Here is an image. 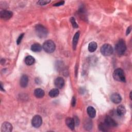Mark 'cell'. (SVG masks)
Wrapping results in <instances>:
<instances>
[{"instance_id":"20","label":"cell","mask_w":132,"mask_h":132,"mask_svg":"<svg viewBox=\"0 0 132 132\" xmlns=\"http://www.w3.org/2000/svg\"><path fill=\"white\" fill-rule=\"evenodd\" d=\"M31 50L35 52H40L42 50L41 45L39 43H34L31 46Z\"/></svg>"},{"instance_id":"28","label":"cell","mask_w":132,"mask_h":132,"mask_svg":"<svg viewBox=\"0 0 132 132\" xmlns=\"http://www.w3.org/2000/svg\"><path fill=\"white\" fill-rule=\"evenodd\" d=\"M74 120L75 122V124L76 125H78L79 124V119L77 117H75L74 118Z\"/></svg>"},{"instance_id":"14","label":"cell","mask_w":132,"mask_h":132,"mask_svg":"<svg viewBox=\"0 0 132 132\" xmlns=\"http://www.w3.org/2000/svg\"><path fill=\"white\" fill-rule=\"evenodd\" d=\"M87 112L89 117L91 118H93L96 116V111L92 106H89L87 108Z\"/></svg>"},{"instance_id":"16","label":"cell","mask_w":132,"mask_h":132,"mask_svg":"<svg viewBox=\"0 0 132 132\" xmlns=\"http://www.w3.org/2000/svg\"><path fill=\"white\" fill-rule=\"evenodd\" d=\"M80 32H77L76 33V34L74 35L73 39V50H75L76 48V46L78 43L79 37H80Z\"/></svg>"},{"instance_id":"27","label":"cell","mask_w":132,"mask_h":132,"mask_svg":"<svg viewBox=\"0 0 132 132\" xmlns=\"http://www.w3.org/2000/svg\"><path fill=\"white\" fill-rule=\"evenodd\" d=\"M76 104V99L75 97H73L72 100V102H71V104H72V106L73 107H74L75 105Z\"/></svg>"},{"instance_id":"4","label":"cell","mask_w":132,"mask_h":132,"mask_svg":"<svg viewBox=\"0 0 132 132\" xmlns=\"http://www.w3.org/2000/svg\"><path fill=\"white\" fill-rule=\"evenodd\" d=\"M115 49L117 53L119 55H123L126 50V46L124 41L122 39L120 40L116 44Z\"/></svg>"},{"instance_id":"10","label":"cell","mask_w":132,"mask_h":132,"mask_svg":"<svg viewBox=\"0 0 132 132\" xmlns=\"http://www.w3.org/2000/svg\"><path fill=\"white\" fill-rule=\"evenodd\" d=\"M29 83V77L27 75H23L21 76L20 81V84L21 87L22 88H25L27 87Z\"/></svg>"},{"instance_id":"22","label":"cell","mask_w":132,"mask_h":132,"mask_svg":"<svg viewBox=\"0 0 132 132\" xmlns=\"http://www.w3.org/2000/svg\"><path fill=\"white\" fill-rule=\"evenodd\" d=\"M109 127L105 123H101L99 126V128L102 131H107Z\"/></svg>"},{"instance_id":"1","label":"cell","mask_w":132,"mask_h":132,"mask_svg":"<svg viewBox=\"0 0 132 132\" xmlns=\"http://www.w3.org/2000/svg\"><path fill=\"white\" fill-rule=\"evenodd\" d=\"M42 47L44 51L47 53H52L54 52L56 49L55 43L51 40H49L44 42L42 45Z\"/></svg>"},{"instance_id":"8","label":"cell","mask_w":132,"mask_h":132,"mask_svg":"<svg viewBox=\"0 0 132 132\" xmlns=\"http://www.w3.org/2000/svg\"><path fill=\"white\" fill-rule=\"evenodd\" d=\"M13 130V126L9 122H4L1 126V130L2 132H10Z\"/></svg>"},{"instance_id":"31","label":"cell","mask_w":132,"mask_h":132,"mask_svg":"<svg viewBox=\"0 0 132 132\" xmlns=\"http://www.w3.org/2000/svg\"><path fill=\"white\" fill-rule=\"evenodd\" d=\"M129 95H130V100H131V92H130Z\"/></svg>"},{"instance_id":"25","label":"cell","mask_w":132,"mask_h":132,"mask_svg":"<svg viewBox=\"0 0 132 132\" xmlns=\"http://www.w3.org/2000/svg\"><path fill=\"white\" fill-rule=\"evenodd\" d=\"M24 34H22L20 35V36L18 37V39H17V44L19 45V44L21 43V41H22V39H23V37H24Z\"/></svg>"},{"instance_id":"9","label":"cell","mask_w":132,"mask_h":132,"mask_svg":"<svg viewBox=\"0 0 132 132\" xmlns=\"http://www.w3.org/2000/svg\"><path fill=\"white\" fill-rule=\"evenodd\" d=\"M104 123L106 124L109 127H115L117 125V122L111 117L106 116L105 119Z\"/></svg>"},{"instance_id":"13","label":"cell","mask_w":132,"mask_h":132,"mask_svg":"<svg viewBox=\"0 0 132 132\" xmlns=\"http://www.w3.org/2000/svg\"><path fill=\"white\" fill-rule=\"evenodd\" d=\"M66 123L68 127L71 130H73L74 129L75 124V122L73 118L68 117L66 119Z\"/></svg>"},{"instance_id":"5","label":"cell","mask_w":132,"mask_h":132,"mask_svg":"<svg viewBox=\"0 0 132 132\" xmlns=\"http://www.w3.org/2000/svg\"><path fill=\"white\" fill-rule=\"evenodd\" d=\"M114 52L113 47L109 44H105L101 47V52L103 55L107 56L111 55Z\"/></svg>"},{"instance_id":"18","label":"cell","mask_w":132,"mask_h":132,"mask_svg":"<svg viewBox=\"0 0 132 132\" xmlns=\"http://www.w3.org/2000/svg\"><path fill=\"white\" fill-rule=\"evenodd\" d=\"M117 113L119 116H124L126 113L125 108L124 107V106H123V105H120L117 109Z\"/></svg>"},{"instance_id":"23","label":"cell","mask_w":132,"mask_h":132,"mask_svg":"<svg viewBox=\"0 0 132 132\" xmlns=\"http://www.w3.org/2000/svg\"><path fill=\"white\" fill-rule=\"evenodd\" d=\"M70 22H71V24H72V26H73V27L74 28L77 29V28H78V26L77 23L76 22V21H75V19L74 18L71 17V18H70Z\"/></svg>"},{"instance_id":"30","label":"cell","mask_w":132,"mask_h":132,"mask_svg":"<svg viewBox=\"0 0 132 132\" xmlns=\"http://www.w3.org/2000/svg\"><path fill=\"white\" fill-rule=\"evenodd\" d=\"M1 90L3 91H4L5 90L3 89V84L2 83H1Z\"/></svg>"},{"instance_id":"21","label":"cell","mask_w":132,"mask_h":132,"mask_svg":"<svg viewBox=\"0 0 132 132\" xmlns=\"http://www.w3.org/2000/svg\"><path fill=\"white\" fill-rule=\"evenodd\" d=\"M98 47L97 43L95 42H91L88 45V50L90 52H94L96 51Z\"/></svg>"},{"instance_id":"24","label":"cell","mask_w":132,"mask_h":132,"mask_svg":"<svg viewBox=\"0 0 132 132\" xmlns=\"http://www.w3.org/2000/svg\"><path fill=\"white\" fill-rule=\"evenodd\" d=\"M50 1H47V0H40L37 2V4L40 5H45L50 3Z\"/></svg>"},{"instance_id":"6","label":"cell","mask_w":132,"mask_h":132,"mask_svg":"<svg viewBox=\"0 0 132 132\" xmlns=\"http://www.w3.org/2000/svg\"><path fill=\"white\" fill-rule=\"evenodd\" d=\"M42 123V119L41 117L39 115H35L32 119V125L36 128L39 127L41 125Z\"/></svg>"},{"instance_id":"3","label":"cell","mask_w":132,"mask_h":132,"mask_svg":"<svg viewBox=\"0 0 132 132\" xmlns=\"http://www.w3.org/2000/svg\"><path fill=\"white\" fill-rule=\"evenodd\" d=\"M35 30L37 36L40 38H44L47 35L48 31L47 29L42 25H36L35 26Z\"/></svg>"},{"instance_id":"12","label":"cell","mask_w":132,"mask_h":132,"mask_svg":"<svg viewBox=\"0 0 132 132\" xmlns=\"http://www.w3.org/2000/svg\"><path fill=\"white\" fill-rule=\"evenodd\" d=\"M111 101L115 104H119L122 101V98L120 95L117 93H113L111 97Z\"/></svg>"},{"instance_id":"15","label":"cell","mask_w":132,"mask_h":132,"mask_svg":"<svg viewBox=\"0 0 132 132\" xmlns=\"http://www.w3.org/2000/svg\"><path fill=\"white\" fill-rule=\"evenodd\" d=\"M34 95L37 98H42L44 95V92L42 89L37 88L34 91Z\"/></svg>"},{"instance_id":"11","label":"cell","mask_w":132,"mask_h":132,"mask_svg":"<svg viewBox=\"0 0 132 132\" xmlns=\"http://www.w3.org/2000/svg\"><path fill=\"white\" fill-rule=\"evenodd\" d=\"M54 84L57 88L62 89L65 85V81L62 77H58L55 79Z\"/></svg>"},{"instance_id":"29","label":"cell","mask_w":132,"mask_h":132,"mask_svg":"<svg viewBox=\"0 0 132 132\" xmlns=\"http://www.w3.org/2000/svg\"><path fill=\"white\" fill-rule=\"evenodd\" d=\"M130 31H131V26H129V27L127 29V30H126V35H128L129 34V33H130Z\"/></svg>"},{"instance_id":"26","label":"cell","mask_w":132,"mask_h":132,"mask_svg":"<svg viewBox=\"0 0 132 132\" xmlns=\"http://www.w3.org/2000/svg\"><path fill=\"white\" fill-rule=\"evenodd\" d=\"M64 3H65V1H61L60 2H58V3H57L55 4L54 5V6H59L64 5Z\"/></svg>"},{"instance_id":"7","label":"cell","mask_w":132,"mask_h":132,"mask_svg":"<svg viewBox=\"0 0 132 132\" xmlns=\"http://www.w3.org/2000/svg\"><path fill=\"white\" fill-rule=\"evenodd\" d=\"M13 15V13L9 10H4L1 11L0 13V17L1 18L5 20H9L10 18L12 17Z\"/></svg>"},{"instance_id":"2","label":"cell","mask_w":132,"mask_h":132,"mask_svg":"<svg viewBox=\"0 0 132 132\" xmlns=\"http://www.w3.org/2000/svg\"><path fill=\"white\" fill-rule=\"evenodd\" d=\"M113 77L115 80L121 82H125V77L123 70L121 68H118L116 69L113 73Z\"/></svg>"},{"instance_id":"17","label":"cell","mask_w":132,"mask_h":132,"mask_svg":"<svg viewBox=\"0 0 132 132\" xmlns=\"http://www.w3.org/2000/svg\"><path fill=\"white\" fill-rule=\"evenodd\" d=\"M35 62L34 58L32 56H28L25 59V64L28 66H31L33 65Z\"/></svg>"},{"instance_id":"19","label":"cell","mask_w":132,"mask_h":132,"mask_svg":"<svg viewBox=\"0 0 132 132\" xmlns=\"http://www.w3.org/2000/svg\"><path fill=\"white\" fill-rule=\"evenodd\" d=\"M59 91L57 88L52 89L49 92V95L51 98L56 97L59 95Z\"/></svg>"}]
</instances>
